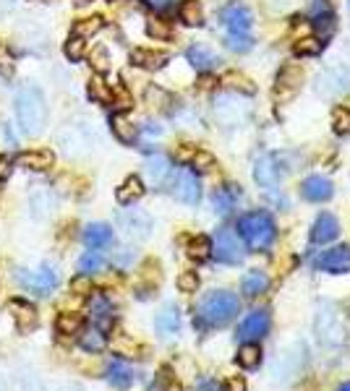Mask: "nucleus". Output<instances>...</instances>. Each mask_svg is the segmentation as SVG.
<instances>
[{
    "instance_id": "obj_1",
    "label": "nucleus",
    "mask_w": 350,
    "mask_h": 391,
    "mask_svg": "<svg viewBox=\"0 0 350 391\" xmlns=\"http://www.w3.org/2000/svg\"><path fill=\"white\" fill-rule=\"evenodd\" d=\"M241 300L238 295L228 292V290H214L199 303L196 311V326L202 329H214V326H225L228 321H233L238 316Z\"/></svg>"
},
{
    "instance_id": "obj_2",
    "label": "nucleus",
    "mask_w": 350,
    "mask_h": 391,
    "mask_svg": "<svg viewBox=\"0 0 350 391\" xmlns=\"http://www.w3.org/2000/svg\"><path fill=\"white\" fill-rule=\"evenodd\" d=\"M16 115L21 123V131L26 136H40L48 126V107L45 97L37 87H21L16 94Z\"/></svg>"
},
{
    "instance_id": "obj_3",
    "label": "nucleus",
    "mask_w": 350,
    "mask_h": 391,
    "mask_svg": "<svg viewBox=\"0 0 350 391\" xmlns=\"http://www.w3.org/2000/svg\"><path fill=\"white\" fill-rule=\"evenodd\" d=\"M236 230H238V235L248 243V248H253V250H264V248L272 246L277 238L275 219H272L269 211H261V209H256V211H246V214L238 219Z\"/></svg>"
},
{
    "instance_id": "obj_4",
    "label": "nucleus",
    "mask_w": 350,
    "mask_h": 391,
    "mask_svg": "<svg viewBox=\"0 0 350 391\" xmlns=\"http://www.w3.org/2000/svg\"><path fill=\"white\" fill-rule=\"evenodd\" d=\"M212 255L220 261V264H228V266H236L244 261V246H241V240L238 235L230 227H222L212 240Z\"/></svg>"
},
{
    "instance_id": "obj_5",
    "label": "nucleus",
    "mask_w": 350,
    "mask_h": 391,
    "mask_svg": "<svg viewBox=\"0 0 350 391\" xmlns=\"http://www.w3.org/2000/svg\"><path fill=\"white\" fill-rule=\"evenodd\" d=\"M168 185H170V193L180 201V204L194 206V204H199V199H202V183H199L196 172H191V170H178V172H173Z\"/></svg>"
},
{
    "instance_id": "obj_6",
    "label": "nucleus",
    "mask_w": 350,
    "mask_h": 391,
    "mask_svg": "<svg viewBox=\"0 0 350 391\" xmlns=\"http://www.w3.org/2000/svg\"><path fill=\"white\" fill-rule=\"evenodd\" d=\"M16 280L21 282V287L29 290L37 297H48L50 292L58 290V274L53 266H42L40 272H16Z\"/></svg>"
},
{
    "instance_id": "obj_7",
    "label": "nucleus",
    "mask_w": 350,
    "mask_h": 391,
    "mask_svg": "<svg viewBox=\"0 0 350 391\" xmlns=\"http://www.w3.org/2000/svg\"><path fill=\"white\" fill-rule=\"evenodd\" d=\"M220 21L228 26L230 34H248V29L253 24V16L251 11H248V6H244L241 0H233V3H228L220 11Z\"/></svg>"
},
{
    "instance_id": "obj_8",
    "label": "nucleus",
    "mask_w": 350,
    "mask_h": 391,
    "mask_svg": "<svg viewBox=\"0 0 350 391\" xmlns=\"http://www.w3.org/2000/svg\"><path fill=\"white\" fill-rule=\"evenodd\" d=\"M301 84H303L301 65H285L283 71L277 73L275 97L280 99V102H288V99H293V97L301 92Z\"/></svg>"
},
{
    "instance_id": "obj_9",
    "label": "nucleus",
    "mask_w": 350,
    "mask_h": 391,
    "mask_svg": "<svg viewBox=\"0 0 350 391\" xmlns=\"http://www.w3.org/2000/svg\"><path fill=\"white\" fill-rule=\"evenodd\" d=\"M283 157H277V154H264L256 160V167H253V177H256V183L264 185V188H275L280 180H283Z\"/></svg>"
},
{
    "instance_id": "obj_10",
    "label": "nucleus",
    "mask_w": 350,
    "mask_h": 391,
    "mask_svg": "<svg viewBox=\"0 0 350 391\" xmlns=\"http://www.w3.org/2000/svg\"><path fill=\"white\" fill-rule=\"evenodd\" d=\"M317 269L327 274H348L350 272V248L348 246H337L329 248L317 258Z\"/></svg>"
},
{
    "instance_id": "obj_11",
    "label": "nucleus",
    "mask_w": 350,
    "mask_h": 391,
    "mask_svg": "<svg viewBox=\"0 0 350 391\" xmlns=\"http://www.w3.org/2000/svg\"><path fill=\"white\" fill-rule=\"evenodd\" d=\"M267 331H269V313L253 311L241 321V326H238V339H244V342H256V339H261Z\"/></svg>"
},
{
    "instance_id": "obj_12",
    "label": "nucleus",
    "mask_w": 350,
    "mask_h": 391,
    "mask_svg": "<svg viewBox=\"0 0 350 391\" xmlns=\"http://www.w3.org/2000/svg\"><path fill=\"white\" fill-rule=\"evenodd\" d=\"M334 193V185L329 177L324 175H309L301 183V196L311 204H322V201H329Z\"/></svg>"
},
{
    "instance_id": "obj_13",
    "label": "nucleus",
    "mask_w": 350,
    "mask_h": 391,
    "mask_svg": "<svg viewBox=\"0 0 350 391\" xmlns=\"http://www.w3.org/2000/svg\"><path fill=\"white\" fill-rule=\"evenodd\" d=\"M348 87H350V71L342 68V65H334V68H329V71H324L319 76V92L327 97L340 94Z\"/></svg>"
},
{
    "instance_id": "obj_14",
    "label": "nucleus",
    "mask_w": 350,
    "mask_h": 391,
    "mask_svg": "<svg viewBox=\"0 0 350 391\" xmlns=\"http://www.w3.org/2000/svg\"><path fill=\"white\" fill-rule=\"evenodd\" d=\"M337 235H340V222L332 214H319L314 227H311V243L324 246V243H332Z\"/></svg>"
},
{
    "instance_id": "obj_15",
    "label": "nucleus",
    "mask_w": 350,
    "mask_h": 391,
    "mask_svg": "<svg viewBox=\"0 0 350 391\" xmlns=\"http://www.w3.org/2000/svg\"><path fill=\"white\" fill-rule=\"evenodd\" d=\"M244 199V191L241 185H222L217 191L212 193V204H214V211L222 216H228L233 209L238 206V201Z\"/></svg>"
},
{
    "instance_id": "obj_16",
    "label": "nucleus",
    "mask_w": 350,
    "mask_h": 391,
    "mask_svg": "<svg viewBox=\"0 0 350 391\" xmlns=\"http://www.w3.org/2000/svg\"><path fill=\"white\" fill-rule=\"evenodd\" d=\"M155 329L163 339H170V336L178 334V329H180V311L178 308H175V305H165L163 311L157 313Z\"/></svg>"
},
{
    "instance_id": "obj_17",
    "label": "nucleus",
    "mask_w": 350,
    "mask_h": 391,
    "mask_svg": "<svg viewBox=\"0 0 350 391\" xmlns=\"http://www.w3.org/2000/svg\"><path fill=\"white\" fill-rule=\"evenodd\" d=\"M144 170H147L149 183L157 185V188L168 185V180H170V175H173L170 162H168V157H163V154H155V157H149L147 165H144Z\"/></svg>"
},
{
    "instance_id": "obj_18",
    "label": "nucleus",
    "mask_w": 350,
    "mask_h": 391,
    "mask_svg": "<svg viewBox=\"0 0 350 391\" xmlns=\"http://www.w3.org/2000/svg\"><path fill=\"white\" fill-rule=\"evenodd\" d=\"M89 313H92V321L97 324L99 331L113 324V303H110L102 292H94V295L89 297Z\"/></svg>"
},
{
    "instance_id": "obj_19",
    "label": "nucleus",
    "mask_w": 350,
    "mask_h": 391,
    "mask_svg": "<svg viewBox=\"0 0 350 391\" xmlns=\"http://www.w3.org/2000/svg\"><path fill=\"white\" fill-rule=\"evenodd\" d=\"M133 368L131 365H126L123 360H113L110 365H107V383L113 386V389H121V391H126L133 383Z\"/></svg>"
},
{
    "instance_id": "obj_20",
    "label": "nucleus",
    "mask_w": 350,
    "mask_h": 391,
    "mask_svg": "<svg viewBox=\"0 0 350 391\" xmlns=\"http://www.w3.org/2000/svg\"><path fill=\"white\" fill-rule=\"evenodd\" d=\"M342 336H345V331L337 324V316L334 313H322L319 316V339L327 344H340Z\"/></svg>"
},
{
    "instance_id": "obj_21",
    "label": "nucleus",
    "mask_w": 350,
    "mask_h": 391,
    "mask_svg": "<svg viewBox=\"0 0 350 391\" xmlns=\"http://www.w3.org/2000/svg\"><path fill=\"white\" fill-rule=\"evenodd\" d=\"M186 57L196 71H212L214 65L220 63V57L214 55L212 50L204 48V45H191V48L186 50Z\"/></svg>"
},
{
    "instance_id": "obj_22",
    "label": "nucleus",
    "mask_w": 350,
    "mask_h": 391,
    "mask_svg": "<svg viewBox=\"0 0 350 391\" xmlns=\"http://www.w3.org/2000/svg\"><path fill=\"white\" fill-rule=\"evenodd\" d=\"M84 243L92 248V250H99V248H107L113 243V230L102 222H94L84 230Z\"/></svg>"
},
{
    "instance_id": "obj_23",
    "label": "nucleus",
    "mask_w": 350,
    "mask_h": 391,
    "mask_svg": "<svg viewBox=\"0 0 350 391\" xmlns=\"http://www.w3.org/2000/svg\"><path fill=\"white\" fill-rule=\"evenodd\" d=\"M311 24L317 26L322 34H329L334 29V13L327 0H317V3L311 6Z\"/></svg>"
},
{
    "instance_id": "obj_24",
    "label": "nucleus",
    "mask_w": 350,
    "mask_h": 391,
    "mask_svg": "<svg viewBox=\"0 0 350 391\" xmlns=\"http://www.w3.org/2000/svg\"><path fill=\"white\" fill-rule=\"evenodd\" d=\"M241 290H244L246 297H259L264 295L269 290V277L259 269H251V272H246L244 282H241Z\"/></svg>"
},
{
    "instance_id": "obj_25",
    "label": "nucleus",
    "mask_w": 350,
    "mask_h": 391,
    "mask_svg": "<svg viewBox=\"0 0 350 391\" xmlns=\"http://www.w3.org/2000/svg\"><path fill=\"white\" fill-rule=\"evenodd\" d=\"M9 311H11V316H13V321H16V326L21 329V331H32V329L37 326V311H34L32 305L13 300V303H9Z\"/></svg>"
},
{
    "instance_id": "obj_26",
    "label": "nucleus",
    "mask_w": 350,
    "mask_h": 391,
    "mask_svg": "<svg viewBox=\"0 0 350 391\" xmlns=\"http://www.w3.org/2000/svg\"><path fill=\"white\" fill-rule=\"evenodd\" d=\"M214 115H217L225 126H238V123L246 118V110H238L233 97H222L220 102L214 104Z\"/></svg>"
},
{
    "instance_id": "obj_27",
    "label": "nucleus",
    "mask_w": 350,
    "mask_h": 391,
    "mask_svg": "<svg viewBox=\"0 0 350 391\" xmlns=\"http://www.w3.org/2000/svg\"><path fill=\"white\" fill-rule=\"evenodd\" d=\"M131 63L138 65V68H147V71H157L168 63V55L165 53H157V50H133L131 53Z\"/></svg>"
},
{
    "instance_id": "obj_28",
    "label": "nucleus",
    "mask_w": 350,
    "mask_h": 391,
    "mask_svg": "<svg viewBox=\"0 0 350 391\" xmlns=\"http://www.w3.org/2000/svg\"><path fill=\"white\" fill-rule=\"evenodd\" d=\"M53 152H24L18 154V165L26 170H34V172H42V170L53 167Z\"/></svg>"
},
{
    "instance_id": "obj_29",
    "label": "nucleus",
    "mask_w": 350,
    "mask_h": 391,
    "mask_svg": "<svg viewBox=\"0 0 350 391\" xmlns=\"http://www.w3.org/2000/svg\"><path fill=\"white\" fill-rule=\"evenodd\" d=\"M115 196H118V201L126 204V206H128V204H136V201L144 196V183H141V177H136V175L126 177V183L118 188Z\"/></svg>"
},
{
    "instance_id": "obj_30",
    "label": "nucleus",
    "mask_w": 350,
    "mask_h": 391,
    "mask_svg": "<svg viewBox=\"0 0 350 391\" xmlns=\"http://www.w3.org/2000/svg\"><path fill=\"white\" fill-rule=\"evenodd\" d=\"M110 123H113V133H115L118 141H123V144H133V141H136L138 131H136V126L126 118V115H113Z\"/></svg>"
},
{
    "instance_id": "obj_31",
    "label": "nucleus",
    "mask_w": 350,
    "mask_h": 391,
    "mask_svg": "<svg viewBox=\"0 0 350 391\" xmlns=\"http://www.w3.org/2000/svg\"><path fill=\"white\" fill-rule=\"evenodd\" d=\"M261 363V350H259V344H253V342H246L241 350H238V365L246 368V370H253V368Z\"/></svg>"
},
{
    "instance_id": "obj_32",
    "label": "nucleus",
    "mask_w": 350,
    "mask_h": 391,
    "mask_svg": "<svg viewBox=\"0 0 350 391\" xmlns=\"http://www.w3.org/2000/svg\"><path fill=\"white\" fill-rule=\"evenodd\" d=\"M188 255L194 261H207L212 255V240L204 238V235H196V238L188 240Z\"/></svg>"
},
{
    "instance_id": "obj_33",
    "label": "nucleus",
    "mask_w": 350,
    "mask_h": 391,
    "mask_svg": "<svg viewBox=\"0 0 350 391\" xmlns=\"http://www.w3.org/2000/svg\"><path fill=\"white\" fill-rule=\"evenodd\" d=\"M87 92H89V97L94 99V102H113V89L107 87L105 84V79L102 76H92V81H89V87H87Z\"/></svg>"
},
{
    "instance_id": "obj_34",
    "label": "nucleus",
    "mask_w": 350,
    "mask_h": 391,
    "mask_svg": "<svg viewBox=\"0 0 350 391\" xmlns=\"http://www.w3.org/2000/svg\"><path fill=\"white\" fill-rule=\"evenodd\" d=\"M180 21L188 26H202L204 21L202 6H199L196 0H183V6H180Z\"/></svg>"
},
{
    "instance_id": "obj_35",
    "label": "nucleus",
    "mask_w": 350,
    "mask_h": 391,
    "mask_svg": "<svg viewBox=\"0 0 350 391\" xmlns=\"http://www.w3.org/2000/svg\"><path fill=\"white\" fill-rule=\"evenodd\" d=\"M55 326L60 334H79L84 326V319L79 316V313H63V316L58 319Z\"/></svg>"
},
{
    "instance_id": "obj_36",
    "label": "nucleus",
    "mask_w": 350,
    "mask_h": 391,
    "mask_svg": "<svg viewBox=\"0 0 350 391\" xmlns=\"http://www.w3.org/2000/svg\"><path fill=\"white\" fill-rule=\"evenodd\" d=\"M82 347L87 352H102L105 350V334L99 329H89L82 334Z\"/></svg>"
},
{
    "instance_id": "obj_37",
    "label": "nucleus",
    "mask_w": 350,
    "mask_h": 391,
    "mask_svg": "<svg viewBox=\"0 0 350 391\" xmlns=\"http://www.w3.org/2000/svg\"><path fill=\"white\" fill-rule=\"evenodd\" d=\"M324 48V42L317 40V37H303V40L295 42V55L301 57H311V55H319Z\"/></svg>"
},
{
    "instance_id": "obj_38",
    "label": "nucleus",
    "mask_w": 350,
    "mask_h": 391,
    "mask_svg": "<svg viewBox=\"0 0 350 391\" xmlns=\"http://www.w3.org/2000/svg\"><path fill=\"white\" fill-rule=\"evenodd\" d=\"M105 266V258L97 253V250H89V253H84L82 258H79V272L82 274H94L99 272Z\"/></svg>"
},
{
    "instance_id": "obj_39",
    "label": "nucleus",
    "mask_w": 350,
    "mask_h": 391,
    "mask_svg": "<svg viewBox=\"0 0 350 391\" xmlns=\"http://www.w3.org/2000/svg\"><path fill=\"white\" fill-rule=\"evenodd\" d=\"M99 29H102V18H99V16L84 18V21H79V24L74 26V37H82V40H87V37H92V34H97Z\"/></svg>"
},
{
    "instance_id": "obj_40",
    "label": "nucleus",
    "mask_w": 350,
    "mask_h": 391,
    "mask_svg": "<svg viewBox=\"0 0 350 391\" xmlns=\"http://www.w3.org/2000/svg\"><path fill=\"white\" fill-rule=\"evenodd\" d=\"M332 128H334V133L348 136L350 133V107H337V110L332 112Z\"/></svg>"
},
{
    "instance_id": "obj_41",
    "label": "nucleus",
    "mask_w": 350,
    "mask_h": 391,
    "mask_svg": "<svg viewBox=\"0 0 350 391\" xmlns=\"http://www.w3.org/2000/svg\"><path fill=\"white\" fill-rule=\"evenodd\" d=\"M225 45H228L233 53H248V50L253 48V40L251 34H228Z\"/></svg>"
},
{
    "instance_id": "obj_42",
    "label": "nucleus",
    "mask_w": 350,
    "mask_h": 391,
    "mask_svg": "<svg viewBox=\"0 0 350 391\" xmlns=\"http://www.w3.org/2000/svg\"><path fill=\"white\" fill-rule=\"evenodd\" d=\"M84 50H87V42L82 40V37H71V40L65 42V55H68V60H82L84 57Z\"/></svg>"
},
{
    "instance_id": "obj_43",
    "label": "nucleus",
    "mask_w": 350,
    "mask_h": 391,
    "mask_svg": "<svg viewBox=\"0 0 350 391\" xmlns=\"http://www.w3.org/2000/svg\"><path fill=\"white\" fill-rule=\"evenodd\" d=\"M222 84L230 89H241V92H246V94H251L253 87H251V81L246 79V76H238V73H228L225 79H222Z\"/></svg>"
},
{
    "instance_id": "obj_44",
    "label": "nucleus",
    "mask_w": 350,
    "mask_h": 391,
    "mask_svg": "<svg viewBox=\"0 0 350 391\" xmlns=\"http://www.w3.org/2000/svg\"><path fill=\"white\" fill-rule=\"evenodd\" d=\"M147 32H149V37H155V40H168V37H170V26H168V21L149 18Z\"/></svg>"
},
{
    "instance_id": "obj_45",
    "label": "nucleus",
    "mask_w": 350,
    "mask_h": 391,
    "mask_svg": "<svg viewBox=\"0 0 350 391\" xmlns=\"http://www.w3.org/2000/svg\"><path fill=\"white\" fill-rule=\"evenodd\" d=\"M178 287L180 292H196V287H199V277H196L194 272H186L178 277Z\"/></svg>"
},
{
    "instance_id": "obj_46",
    "label": "nucleus",
    "mask_w": 350,
    "mask_h": 391,
    "mask_svg": "<svg viewBox=\"0 0 350 391\" xmlns=\"http://www.w3.org/2000/svg\"><path fill=\"white\" fill-rule=\"evenodd\" d=\"M191 162L196 165V170H212L214 167V160L207 152H202V149H196L194 160H191Z\"/></svg>"
},
{
    "instance_id": "obj_47",
    "label": "nucleus",
    "mask_w": 350,
    "mask_h": 391,
    "mask_svg": "<svg viewBox=\"0 0 350 391\" xmlns=\"http://www.w3.org/2000/svg\"><path fill=\"white\" fill-rule=\"evenodd\" d=\"M92 290L89 280H87V274H79L74 282H71V292H76V295H87Z\"/></svg>"
},
{
    "instance_id": "obj_48",
    "label": "nucleus",
    "mask_w": 350,
    "mask_h": 391,
    "mask_svg": "<svg viewBox=\"0 0 350 391\" xmlns=\"http://www.w3.org/2000/svg\"><path fill=\"white\" fill-rule=\"evenodd\" d=\"M92 65H94L99 73L107 71V65H110V63H107V53H105V50H97V53H94V57H92Z\"/></svg>"
},
{
    "instance_id": "obj_49",
    "label": "nucleus",
    "mask_w": 350,
    "mask_h": 391,
    "mask_svg": "<svg viewBox=\"0 0 350 391\" xmlns=\"http://www.w3.org/2000/svg\"><path fill=\"white\" fill-rule=\"evenodd\" d=\"M196 391H222V389H220V383H217V381H209V378H204V381H199Z\"/></svg>"
},
{
    "instance_id": "obj_50",
    "label": "nucleus",
    "mask_w": 350,
    "mask_h": 391,
    "mask_svg": "<svg viewBox=\"0 0 350 391\" xmlns=\"http://www.w3.org/2000/svg\"><path fill=\"white\" fill-rule=\"evenodd\" d=\"M225 391H246L244 378H230L228 386H225Z\"/></svg>"
},
{
    "instance_id": "obj_51",
    "label": "nucleus",
    "mask_w": 350,
    "mask_h": 391,
    "mask_svg": "<svg viewBox=\"0 0 350 391\" xmlns=\"http://www.w3.org/2000/svg\"><path fill=\"white\" fill-rule=\"evenodd\" d=\"M11 175V162L6 157H0V180H6Z\"/></svg>"
},
{
    "instance_id": "obj_52",
    "label": "nucleus",
    "mask_w": 350,
    "mask_h": 391,
    "mask_svg": "<svg viewBox=\"0 0 350 391\" xmlns=\"http://www.w3.org/2000/svg\"><path fill=\"white\" fill-rule=\"evenodd\" d=\"M11 6H13V0H0V18L6 16L11 11Z\"/></svg>"
},
{
    "instance_id": "obj_53",
    "label": "nucleus",
    "mask_w": 350,
    "mask_h": 391,
    "mask_svg": "<svg viewBox=\"0 0 350 391\" xmlns=\"http://www.w3.org/2000/svg\"><path fill=\"white\" fill-rule=\"evenodd\" d=\"M147 3H149V6H155V9L163 11V9H168V6H170L173 0H147Z\"/></svg>"
},
{
    "instance_id": "obj_54",
    "label": "nucleus",
    "mask_w": 350,
    "mask_h": 391,
    "mask_svg": "<svg viewBox=\"0 0 350 391\" xmlns=\"http://www.w3.org/2000/svg\"><path fill=\"white\" fill-rule=\"evenodd\" d=\"M337 391H350V383H342V386H340Z\"/></svg>"
},
{
    "instance_id": "obj_55",
    "label": "nucleus",
    "mask_w": 350,
    "mask_h": 391,
    "mask_svg": "<svg viewBox=\"0 0 350 391\" xmlns=\"http://www.w3.org/2000/svg\"><path fill=\"white\" fill-rule=\"evenodd\" d=\"M79 3H89V0H79Z\"/></svg>"
},
{
    "instance_id": "obj_56",
    "label": "nucleus",
    "mask_w": 350,
    "mask_h": 391,
    "mask_svg": "<svg viewBox=\"0 0 350 391\" xmlns=\"http://www.w3.org/2000/svg\"><path fill=\"white\" fill-rule=\"evenodd\" d=\"M348 13H350V0H348Z\"/></svg>"
},
{
    "instance_id": "obj_57",
    "label": "nucleus",
    "mask_w": 350,
    "mask_h": 391,
    "mask_svg": "<svg viewBox=\"0 0 350 391\" xmlns=\"http://www.w3.org/2000/svg\"><path fill=\"white\" fill-rule=\"evenodd\" d=\"M348 313H350V305H348Z\"/></svg>"
}]
</instances>
